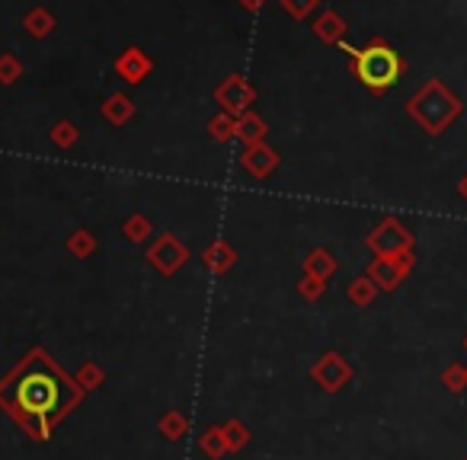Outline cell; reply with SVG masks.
<instances>
[{"label": "cell", "instance_id": "obj_1", "mask_svg": "<svg viewBox=\"0 0 467 460\" xmlns=\"http://www.w3.org/2000/svg\"><path fill=\"white\" fill-rule=\"evenodd\" d=\"M71 387L49 368H32L16 381V406H20V412L36 419V422L55 419L64 406L71 403Z\"/></svg>", "mask_w": 467, "mask_h": 460}, {"label": "cell", "instance_id": "obj_2", "mask_svg": "<svg viewBox=\"0 0 467 460\" xmlns=\"http://www.w3.org/2000/svg\"><path fill=\"white\" fill-rule=\"evenodd\" d=\"M340 49L349 51L355 77H359L371 93L390 90V87L400 80V74H404V58L397 55L388 42H381V39H375V42L365 45V49H353V45L346 42H343Z\"/></svg>", "mask_w": 467, "mask_h": 460}, {"label": "cell", "instance_id": "obj_3", "mask_svg": "<svg viewBox=\"0 0 467 460\" xmlns=\"http://www.w3.org/2000/svg\"><path fill=\"white\" fill-rule=\"evenodd\" d=\"M407 112H410L413 119H417L429 134H442L454 119H458L461 112H464V103H461L442 80H429V84L407 103Z\"/></svg>", "mask_w": 467, "mask_h": 460}, {"label": "cell", "instance_id": "obj_4", "mask_svg": "<svg viewBox=\"0 0 467 460\" xmlns=\"http://www.w3.org/2000/svg\"><path fill=\"white\" fill-rule=\"evenodd\" d=\"M371 244H375L378 250H384V253H397V250H407V246H410V234H407L400 224L388 221L381 230H378V237L371 240Z\"/></svg>", "mask_w": 467, "mask_h": 460}, {"label": "cell", "instance_id": "obj_5", "mask_svg": "<svg viewBox=\"0 0 467 460\" xmlns=\"http://www.w3.org/2000/svg\"><path fill=\"white\" fill-rule=\"evenodd\" d=\"M314 32L324 39V42L330 45H343V35H346V23L340 20V16L333 14V10H326L324 16H320L317 23H314Z\"/></svg>", "mask_w": 467, "mask_h": 460}, {"label": "cell", "instance_id": "obj_6", "mask_svg": "<svg viewBox=\"0 0 467 460\" xmlns=\"http://www.w3.org/2000/svg\"><path fill=\"white\" fill-rule=\"evenodd\" d=\"M119 70L128 77V80H135V84H138V80H142V74L148 70V58H144L138 49H128L125 58H119Z\"/></svg>", "mask_w": 467, "mask_h": 460}, {"label": "cell", "instance_id": "obj_7", "mask_svg": "<svg viewBox=\"0 0 467 460\" xmlns=\"http://www.w3.org/2000/svg\"><path fill=\"white\" fill-rule=\"evenodd\" d=\"M51 16L45 14V10H32V14L26 16V26H29V32L32 35H45V32H51Z\"/></svg>", "mask_w": 467, "mask_h": 460}, {"label": "cell", "instance_id": "obj_8", "mask_svg": "<svg viewBox=\"0 0 467 460\" xmlns=\"http://www.w3.org/2000/svg\"><path fill=\"white\" fill-rule=\"evenodd\" d=\"M442 383H445L452 393H461L467 387V371L464 368H448L445 374H442Z\"/></svg>", "mask_w": 467, "mask_h": 460}, {"label": "cell", "instance_id": "obj_9", "mask_svg": "<svg viewBox=\"0 0 467 460\" xmlns=\"http://www.w3.org/2000/svg\"><path fill=\"white\" fill-rule=\"evenodd\" d=\"M282 4H285V10L295 16V20H305V16L317 7V0H282Z\"/></svg>", "mask_w": 467, "mask_h": 460}, {"label": "cell", "instance_id": "obj_10", "mask_svg": "<svg viewBox=\"0 0 467 460\" xmlns=\"http://www.w3.org/2000/svg\"><path fill=\"white\" fill-rule=\"evenodd\" d=\"M458 196H461V198H464V202H467V173H464V179L458 182Z\"/></svg>", "mask_w": 467, "mask_h": 460}, {"label": "cell", "instance_id": "obj_11", "mask_svg": "<svg viewBox=\"0 0 467 460\" xmlns=\"http://www.w3.org/2000/svg\"><path fill=\"white\" fill-rule=\"evenodd\" d=\"M243 7H247V10H256V7H262V0H243Z\"/></svg>", "mask_w": 467, "mask_h": 460}, {"label": "cell", "instance_id": "obj_12", "mask_svg": "<svg viewBox=\"0 0 467 460\" xmlns=\"http://www.w3.org/2000/svg\"><path fill=\"white\" fill-rule=\"evenodd\" d=\"M464 345H467V339H464Z\"/></svg>", "mask_w": 467, "mask_h": 460}]
</instances>
